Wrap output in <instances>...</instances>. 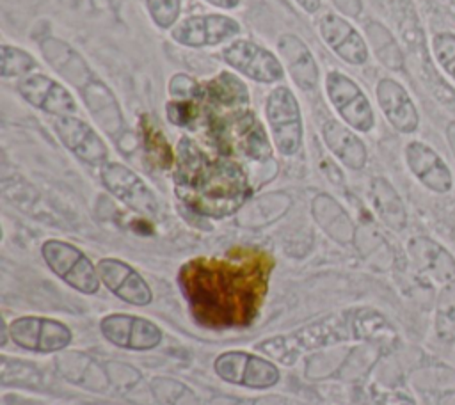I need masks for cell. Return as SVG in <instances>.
Returning <instances> with one entry per match:
<instances>
[{
    "label": "cell",
    "mask_w": 455,
    "mask_h": 405,
    "mask_svg": "<svg viewBox=\"0 0 455 405\" xmlns=\"http://www.w3.org/2000/svg\"><path fill=\"white\" fill-rule=\"evenodd\" d=\"M274 259L259 249H235L220 258H196L180 270L194 318L208 327L249 325L263 304Z\"/></svg>",
    "instance_id": "cell-1"
},
{
    "label": "cell",
    "mask_w": 455,
    "mask_h": 405,
    "mask_svg": "<svg viewBox=\"0 0 455 405\" xmlns=\"http://www.w3.org/2000/svg\"><path fill=\"white\" fill-rule=\"evenodd\" d=\"M176 192L194 211L222 218L242 208L251 187L242 167L228 158H208L183 137L176 156Z\"/></svg>",
    "instance_id": "cell-2"
},
{
    "label": "cell",
    "mask_w": 455,
    "mask_h": 405,
    "mask_svg": "<svg viewBox=\"0 0 455 405\" xmlns=\"http://www.w3.org/2000/svg\"><path fill=\"white\" fill-rule=\"evenodd\" d=\"M41 52L46 62L80 92L98 124L108 133H116L123 128V114L114 92L100 76H96L92 68L75 48L62 39H44L41 43Z\"/></svg>",
    "instance_id": "cell-3"
},
{
    "label": "cell",
    "mask_w": 455,
    "mask_h": 405,
    "mask_svg": "<svg viewBox=\"0 0 455 405\" xmlns=\"http://www.w3.org/2000/svg\"><path fill=\"white\" fill-rule=\"evenodd\" d=\"M350 332L352 320H348L347 314H331L329 318L304 325L299 330L263 339L256 345V348L270 361L291 366L300 355L311 350L345 341Z\"/></svg>",
    "instance_id": "cell-4"
},
{
    "label": "cell",
    "mask_w": 455,
    "mask_h": 405,
    "mask_svg": "<svg viewBox=\"0 0 455 405\" xmlns=\"http://www.w3.org/2000/svg\"><path fill=\"white\" fill-rule=\"evenodd\" d=\"M265 117L275 149L293 156L302 146V110L295 92L288 85H275L265 99Z\"/></svg>",
    "instance_id": "cell-5"
},
{
    "label": "cell",
    "mask_w": 455,
    "mask_h": 405,
    "mask_svg": "<svg viewBox=\"0 0 455 405\" xmlns=\"http://www.w3.org/2000/svg\"><path fill=\"white\" fill-rule=\"evenodd\" d=\"M41 256L48 268L66 284L84 295H94L100 288L96 265L73 243L50 238L41 245Z\"/></svg>",
    "instance_id": "cell-6"
},
{
    "label": "cell",
    "mask_w": 455,
    "mask_h": 405,
    "mask_svg": "<svg viewBox=\"0 0 455 405\" xmlns=\"http://www.w3.org/2000/svg\"><path fill=\"white\" fill-rule=\"evenodd\" d=\"M323 87L329 103L341 121L355 131L368 133L375 126V114L364 91L339 69L327 71Z\"/></svg>",
    "instance_id": "cell-7"
},
{
    "label": "cell",
    "mask_w": 455,
    "mask_h": 405,
    "mask_svg": "<svg viewBox=\"0 0 455 405\" xmlns=\"http://www.w3.org/2000/svg\"><path fill=\"white\" fill-rule=\"evenodd\" d=\"M220 59L235 73L256 83H279L284 80V66L279 55L251 39H233L220 50Z\"/></svg>",
    "instance_id": "cell-8"
},
{
    "label": "cell",
    "mask_w": 455,
    "mask_h": 405,
    "mask_svg": "<svg viewBox=\"0 0 455 405\" xmlns=\"http://www.w3.org/2000/svg\"><path fill=\"white\" fill-rule=\"evenodd\" d=\"M242 32V25L228 14H192L180 20L171 28V39L185 48H210L233 41Z\"/></svg>",
    "instance_id": "cell-9"
},
{
    "label": "cell",
    "mask_w": 455,
    "mask_h": 405,
    "mask_svg": "<svg viewBox=\"0 0 455 405\" xmlns=\"http://www.w3.org/2000/svg\"><path fill=\"white\" fill-rule=\"evenodd\" d=\"M103 187L124 206L144 217H155L160 210L155 192L130 167L119 162H107L100 167Z\"/></svg>",
    "instance_id": "cell-10"
},
{
    "label": "cell",
    "mask_w": 455,
    "mask_h": 405,
    "mask_svg": "<svg viewBox=\"0 0 455 405\" xmlns=\"http://www.w3.org/2000/svg\"><path fill=\"white\" fill-rule=\"evenodd\" d=\"M213 368L222 380L252 389H267L279 380V369L270 359L249 352H224L215 359Z\"/></svg>",
    "instance_id": "cell-11"
},
{
    "label": "cell",
    "mask_w": 455,
    "mask_h": 405,
    "mask_svg": "<svg viewBox=\"0 0 455 405\" xmlns=\"http://www.w3.org/2000/svg\"><path fill=\"white\" fill-rule=\"evenodd\" d=\"M7 332L14 345L39 353L59 352L73 338L64 323L44 316H20L9 323Z\"/></svg>",
    "instance_id": "cell-12"
},
{
    "label": "cell",
    "mask_w": 455,
    "mask_h": 405,
    "mask_svg": "<svg viewBox=\"0 0 455 405\" xmlns=\"http://www.w3.org/2000/svg\"><path fill=\"white\" fill-rule=\"evenodd\" d=\"M16 91L25 103L55 117L75 115L78 105L71 91L59 80L44 75L32 73L16 83Z\"/></svg>",
    "instance_id": "cell-13"
},
{
    "label": "cell",
    "mask_w": 455,
    "mask_h": 405,
    "mask_svg": "<svg viewBox=\"0 0 455 405\" xmlns=\"http://www.w3.org/2000/svg\"><path fill=\"white\" fill-rule=\"evenodd\" d=\"M222 137L228 149L249 160L265 162L272 156L270 140L259 119L251 110H235L222 124Z\"/></svg>",
    "instance_id": "cell-14"
},
{
    "label": "cell",
    "mask_w": 455,
    "mask_h": 405,
    "mask_svg": "<svg viewBox=\"0 0 455 405\" xmlns=\"http://www.w3.org/2000/svg\"><path fill=\"white\" fill-rule=\"evenodd\" d=\"M53 131L68 151L92 167H103L108 162V146L101 135L76 115L55 117Z\"/></svg>",
    "instance_id": "cell-15"
},
{
    "label": "cell",
    "mask_w": 455,
    "mask_h": 405,
    "mask_svg": "<svg viewBox=\"0 0 455 405\" xmlns=\"http://www.w3.org/2000/svg\"><path fill=\"white\" fill-rule=\"evenodd\" d=\"M318 34L343 62L350 66H363L368 62V43L345 16L338 12H325L318 20Z\"/></svg>",
    "instance_id": "cell-16"
},
{
    "label": "cell",
    "mask_w": 455,
    "mask_h": 405,
    "mask_svg": "<svg viewBox=\"0 0 455 405\" xmlns=\"http://www.w3.org/2000/svg\"><path fill=\"white\" fill-rule=\"evenodd\" d=\"M103 338L126 350H151L162 341V330L156 323L126 313L108 314L100 322Z\"/></svg>",
    "instance_id": "cell-17"
},
{
    "label": "cell",
    "mask_w": 455,
    "mask_h": 405,
    "mask_svg": "<svg viewBox=\"0 0 455 405\" xmlns=\"http://www.w3.org/2000/svg\"><path fill=\"white\" fill-rule=\"evenodd\" d=\"M101 282L121 300L133 306H148L153 298L144 277L128 263L117 258H103L96 263Z\"/></svg>",
    "instance_id": "cell-18"
},
{
    "label": "cell",
    "mask_w": 455,
    "mask_h": 405,
    "mask_svg": "<svg viewBox=\"0 0 455 405\" xmlns=\"http://www.w3.org/2000/svg\"><path fill=\"white\" fill-rule=\"evenodd\" d=\"M407 252L416 272L430 282L444 286L455 281V258L439 242L428 236H414L407 243Z\"/></svg>",
    "instance_id": "cell-19"
},
{
    "label": "cell",
    "mask_w": 455,
    "mask_h": 405,
    "mask_svg": "<svg viewBox=\"0 0 455 405\" xmlns=\"http://www.w3.org/2000/svg\"><path fill=\"white\" fill-rule=\"evenodd\" d=\"M405 163L414 178L435 194H448L453 187V176L446 162L428 144L411 140L405 146Z\"/></svg>",
    "instance_id": "cell-20"
},
{
    "label": "cell",
    "mask_w": 455,
    "mask_h": 405,
    "mask_svg": "<svg viewBox=\"0 0 455 405\" xmlns=\"http://www.w3.org/2000/svg\"><path fill=\"white\" fill-rule=\"evenodd\" d=\"M375 96L379 108L382 110L386 121L400 133H414L419 126L418 108L407 92V89L393 80L380 78L375 85Z\"/></svg>",
    "instance_id": "cell-21"
},
{
    "label": "cell",
    "mask_w": 455,
    "mask_h": 405,
    "mask_svg": "<svg viewBox=\"0 0 455 405\" xmlns=\"http://www.w3.org/2000/svg\"><path fill=\"white\" fill-rule=\"evenodd\" d=\"M279 59L293 80L302 91H313L320 80V69L316 59L302 37L295 34H283L277 39Z\"/></svg>",
    "instance_id": "cell-22"
},
{
    "label": "cell",
    "mask_w": 455,
    "mask_h": 405,
    "mask_svg": "<svg viewBox=\"0 0 455 405\" xmlns=\"http://www.w3.org/2000/svg\"><path fill=\"white\" fill-rule=\"evenodd\" d=\"M322 139L327 149L348 169L361 171L368 162V149L364 142L355 135V130L343 121L325 119L322 123Z\"/></svg>",
    "instance_id": "cell-23"
},
{
    "label": "cell",
    "mask_w": 455,
    "mask_h": 405,
    "mask_svg": "<svg viewBox=\"0 0 455 405\" xmlns=\"http://www.w3.org/2000/svg\"><path fill=\"white\" fill-rule=\"evenodd\" d=\"M370 201L380 222L391 231H402L407 226V210L396 188L382 176L370 183Z\"/></svg>",
    "instance_id": "cell-24"
},
{
    "label": "cell",
    "mask_w": 455,
    "mask_h": 405,
    "mask_svg": "<svg viewBox=\"0 0 455 405\" xmlns=\"http://www.w3.org/2000/svg\"><path fill=\"white\" fill-rule=\"evenodd\" d=\"M311 211L320 224V227L336 242L339 243H350L355 236V227L347 215V211L331 197L325 194H320L315 197L311 204Z\"/></svg>",
    "instance_id": "cell-25"
},
{
    "label": "cell",
    "mask_w": 455,
    "mask_h": 405,
    "mask_svg": "<svg viewBox=\"0 0 455 405\" xmlns=\"http://www.w3.org/2000/svg\"><path fill=\"white\" fill-rule=\"evenodd\" d=\"M203 96L212 103L228 107L233 112L242 110L249 103V91L245 83L231 71H222L203 85Z\"/></svg>",
    "instance_id": "cell-26"
},
{
    "label": "cell",
    "mask_w": 455,
    "mask_h": 405,
    "mask_svg": "<svg viewBox=\"0 0 455 405\" xmlns=\"http://www.w3.org/2000/svg\"><path fill=\"white\" fill-rule=\"evenodd\" d=\"M139 133H140V144L146 153V156L151 160L153 165L160 169H171L174 163V153L172 147L160 130L158 123L149 115H142L139 123Z\"/></svg>",
    "instance_id": "cell-27"
},
{
    "label": "cell",
    "mask_w": 455,
    "mask_h": 405,
    "mask_svg": "<svg viewBox=\"0 0 455 405\" xmlns=\"http://www.w3.org/2000/svg\"><path fill=\"white\" fill-rule=\"evenodd\" d=\"M352 332L355 338L379 343V345H393L396 341V330L391 323L375 309H357L354 311Z\"/></svg>",
    "instance_id": "cell-28"
},
{
    "label": "cell",
    "mask_w": 455,
    "mask_h": 405,
    "mask_svg": "<svg viewBox=\"0 0 455 405\" xmlns=\"http://www.w3.org/2000/svg\"><path fill=\"white\" fill-rule=\"evenodd\" d=\"M366 37L375 57L391 71H402L405 66L403 53L393 34L379 21L366 23Z\"/></svg>",
    "instance_id": "cell-29"
},
{
    "label": "cell",
    "mask_w": 455,
    "mask_h": 405,
    "mask_svg": "<svg viewBox=\"0 0 455 405\" xmlns=\"http://www.w3.org/2000/svg\"><path fill=\"white\" fill-rule=\"evenodd\" d=\"M434 329L443 343H455V281L441 286L437 293Z\"/></svg>",
    "instance_id": "cell-30"
},
{
    "label": "cell",
    "mask_w": 455,
    "mask_h": 405,
    "mask_svg": "<svg viewBox=\"0 0 455 405\" xmlns=\"http://www.w3.org/2000/svg\"><path fill=\"white\" fill-rule=\"evenodd\" d=\"M0 52H2V68H0L2 78L21 80V78L36 73V69L39 68L37 60L20 46L2 43Z\"/></svg>",
    "instance_id": "cell-31"
},
{
    "label": "cell",
    "mask_w": 455,
    "mask_h": 405,
    "mask_svg": "<svg viewBox=\"0 0 455 405\" xmlns=\"http://www.w3.org/2000/svg\"><path fill=\"white\" fill-rule=\"evenodd\" d=\"M151 23L160 30H171L181 12V0H144Z\"/></svg>",
    "instance_id": "cell-32"
},
{
    "label": "cell",
    "mask_w": 455,
    "mask_h": 405,
    "mask_svg": "<svg viewBox=\"0 0 455 405\" xmlns=\"http://www.w3.org/2000/svg\"><path fill=\"white\" fill-rule=\"evenodd\" d=\"M432 52L437 64L455 80V34L439 32L432 37Z\"/></svg>",
    "instance_id": "cell-33"
},
{
    "label": "cell",
    "mask_w": 455,
    "mask_h": 405,
    "mask_svg": "<svg viewBox=\"0 0 455 405\" xmlns=\"http://www.w3.org/2000/svg\"><path fill=\"white\" fill-rule=\"evenodd\" d=\"M421 373V385L432 389H439L443 394L455 391V368H450L446 364H434L419 371Z\"/></svg>",
    "instance_id": "cell-34"
},
{
    "label": "cell",
    "mask_w": 455,
    "mask_h": 405,
    "mask_svg": "<svg viewBox=\"0 0 455 405\" xmlns=\"http://www.w3.org/2000/svg\"><path fill=\"white\" fill-rule=\"evenodd\" d=\"M169 96L172 99H196L203 96V85H199L192 76L178 73L169 80Z\"/></svg>",
    "instance_id": "cell-35"
},
{
    "label": "cell",
    "mask_w": 455,
    "mask_h": 405,
    "mask_svg": "<svg viewBox=\"0 0 455 405\" xmlns=\"http://www.w3.org/2000/svg\"><path fill=\"white\" fill-rule=\"evenodd\" d=\"M194 99H171L167 103V117L176 126H188L196 119Z\"/></svg>",
    "instance_id": "cell-36"
},
{
    "label": "cell",
    "mask_w": 455,
    "mask_h": 405,
    "mask_svg": "<svg viewBox=\"0 0 455 405\" xmlns=\"http://www.w3.org/2000/svg\"><path fill=\"white\" fill-rule=\"evenodd\" d=\"M375 405H416L414 400L402 391L375 393Z\"/></svg>",
    "instance_id": "cell-37"
},
{
    "label": "cell",
    "mask_w": 455,
    "mask_h": 405,
    "mask_svg": "<svg viewBox=\"0 0 455 405\" xmlns=\"http://www.w3.org/2000/svg\"><path fill=\"white\" fill-rule=\"evenodd\" d=\"M341 16L357 18L363 12V0H331Z\"/></svg>",
    "instance_id": "cell-38"
},
{
    "label": "cell",
    "mask_w": 455,
    "mask_h": 405,
    "mask_svg": "<svg viewBox=\"0 0 455 405\" xmlns=\"http://www.w3.org/2000/svg\"><path fill=\"white\" fill-rule=\"evenodd\" d=\"M295 4L307 14H315L320 5H322V0H295Z\"/></svg>",
    "instance_id": "cell-39"
},
{
    "label": "cell",
    "mask_w": 455,
    "mask_h": 405,
    "mask_svg": "<svg viewBox=\"0 0 455 405\" xmlns=\"http://www.w3.org/2000/svg\"><path fill=\"white\" fill-rule=\"evenodd\" d=\"M206 4L217 7V9H224V11H231V9H236L240 5L242 0H204Z\"/></svg>",
    "instance_id": "cell-40"
},
{
    "label": "cell",
    "mask_w": 455,
    "mask_h": 405,
    "mask_svg": "<svg viewBox=\"0 0 455 405\" xmlns=\"http://www.w3.org/2000/svg\"><path fill=\"white\" fill-rule=\"evenodd\" d=\"M446 139H448V144H450V149L455 156V121H450L448 126H446Z\"/></svg>",
    "instance_id": "cell-41"
},
{
    "label": "cell",
    "mask_w": 455,
    "mask_h": 405,
    "mask_svg": "<svg viewBox=\"0 0 455 405\" xmlns=\"http://www.w3.org/2000/svg\"><path fill=\"white\" fill-rule=\"evenodd\" d=\"M439 405H455V391L446 393V394H441Z\"/></svg>",
    "instance_id": "cell-42"
},
{
    "label": "cell",
    "mask_w": 455,
    "mask_h": 405,
    "mask_svg": "<svg viewBox=\"0 0 455 405\" xmlns=\"http://www.w3.org/2000/svg\"><path fill=\"white\" fill-rule=\"evenodd\" d=\"M448 2H450V4L455 7V0H448Z\"/></svg>",
    "instance_id": "cell-43"
}]
</instances>
